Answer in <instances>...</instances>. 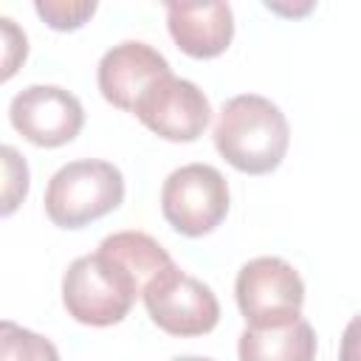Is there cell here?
<instances>
[{
	"label": "cell",
	"instance_id": "6da1fadb",
	"mask_svg": "<svg viewBox=\"0 0 361 361\" xmlns=\"http://www.w3.org/2000/svg\"><path fill=\"white\" fill-rule=\"evenodd\" d=\"M288 141L290 130L285 113L257 93L228 99L214 124L217 152L245 175L274 172L288 152Z\"/></svg>",
	"mask_w": 361,
	"mask_h": 361
},
{
	"label": "cell",
	"instance_id": "7a4b0ae2",
	"mask_svg": "<svg viewBox=\"0 0 361 361\" xmlns=\"http://www.w3.org/2000/svg\"><path fill=\"white\" fill-rule=\"evenodd\" d=\"M138 296H144V288L135 274L102 248L73 259L62 276V305L79 324H118Z\"/></svg>",
	"mask_w": 361,
	"mask_h": 361
},
{
	"label": "cell",
	"instance_id": "3957f363",
	"mask_svg": "<svg viewBox=\"0 0 361 361\" xmlns=\"http://www.w3.org/2000/svg\"><path fill=\"white\" fill-rule=\"evenodd\" d=\"M124 200V178L110 161H71L59 166L45 189V214L59 228H85Z\"/></svg>",
	"mask_w": 361,
	"mask_h": 361
},
{
	"label": "cell",
	"instance_id": "277c9868",
	"mask_svg": "<svg viewBox=\"0 0 361 361\" xmlns=\"http://www.w3.org/2000/svg\"><path fill=\"white\" fill-rule=\"evenodd\" d=\"M234 296L248 327H282L299 319L305 282L282 257H257L240 268Z\"/></svg>",
	"mask_w": 361,
	"mask_h": 361
},
{
	"label": "cell",
	"instance_id": "5b68a950",
	"mask_svg": "<svg viewBox=\"0 0 361 361\" xmlns=\"http://www.w3.org/2000/svg\"><path fill=\"white\" fill-rule=\"evenodd\" d=\"M161 212L186 237L214 231L228 214V183L223 172L209 164H186L169 172L161 189Z\"/></svg>",
	"mask_w": 361,
	"mask_h": 361
},
{
	"label": "cell",
	"instance_id": "8992f818",
	"mask_svg": "<svg viewBox=\"0 0 361 361\" xmlns=\"http://www.w3.org/2000/svg\"><path fill=\"white\" fill-rule=\"evenodd\" d=\"M141 299L149 319L169 336H203L220 322V305L212 288L189 276L178 265L155 276Z\"/></svg>",
	"mask_w": 361,
	"mask_h": 361
},
{
	"label": "cell",
	"instance_id": "52a82bcc",
	"mask_svg": "<svg viewBox=\"0 0 361 361\" xmlns=\"http://www.w3.org/2000/svg\"><path fill=\"white\" fill-rule=\"evenodd\" d=\"M133 113L147 130L166 141H197L212 118L203 90L178 76H164L149 85Z\"/></svg>",
	"mask_w": 361,
	"mask_h": 361
},
{
	"label": "cell",
	"instance_id": "ba28073f",
	"mask_svg": "<svg viewBox=\"0 0 361 361\" xmlns=\"http://www.w3.org/2000/svg\"><path fill=\"white\" fill-rule=\"evenodd\" d=\"M11 127L37 147H62L85 124L79 99L56 85H28L8 104Z\"/></svg>",
	"mask_w": 361,
	"mask_h": 361
},
{
	"label": "cell",
	"instance_id": "9c48e42d",
	"mask_svg": "<svg viewBox=\"0 0 361 361\" xmlns=\"http://www.w3.org/2000/svg\"><path fill=\"white\" fill-rule=\"evenodd\" d=\"M164 76H172L169 62L152 45L138 42V39L113 45L102 56L99 71H96L102 96L113 107L130 110V113L135 110V104L147 93V87Z\"/></svg>",
	"mask_w": 361,
	"mask_h": 361
},
{
	"label": "cell",
	"instance_id": "30bf717a",
	"mask_svg": "<svg viewBox=\"0 0 361 361\" xmlns=\"http://www.w3.org/2000/svg\"><path fill=\"white\" fill-rule=\"evenodd\" d=\"M166 25L175 45L195 59L220 56L234 37L228 3H166Z\"/></svg>",
	"mask_w": 361,
	"mask_h": 361
},
{
	"label": "cell",
	"instance_id": "8fae6325",
	"mask_svg": "<svg viewBox=\"0 0 361 361\" xmlns=\"http://www.w3.org/2000/svg\"><path fill=\"white\" fill-rule=\"evenodd\" d=\"M237 355L240 361H313L316 333L302 316L282 327H245Z\"/></svg>",
	"mask_w": 361,
	"mask_h": 361
},
{
	"label": "cell",
	"instance_id": "7c38bea8",
	"mask_svg": "<svg viewBox=\"0 0 361 361\" xmlns=\"http://www.w3.org/2000/svg\"><path fill=\"white\" fill-rule=\"evenodd\" d=\"M99 248L113 254L116 259H121L135 274V279L141 282L144 290L155 276H161L166 268L175 265L172 257L166 254V248L144 231H116V234L104 237Z\"/></svg>",
	"mask_w": 361,
	"mask_h": 361
},
{
	"label": "cell",
	"instance_id": "4fadbf2b",
	"mask_svg": "<svg viewBox=\"0 0 361 361\" xmlns=\"http://www.w3.org/2000/svg\"><path fill=\"white\" fill-rule=\"evenodd\" d=\"M0 361H59L56 347L14 322H0Z\"/></svg>",
	"mask_w": 361,
	"mask_h": 361
},
{
	"label": "cell",
	"instance_id": "5bb4252c",
	"mask_svg": "<svg viewBox=\"0 0 361 361\" xmlns=\"http://www.w3.org/2000/svg\"><path fill=\"white\" fill-rule=\"evenodd\" d=\"M34 8L54 31H76L93 17L96 3L93 0H37Z\"/></svg>",
	"mask_w": 361,
	"mask_h": 361
},
{
	"label": "cell",
	"instance_id": "9a60e30c",
	"mask_svg": "<svg viewBox=\"0 0 361 361\" xmlns=\"http://www.w3.org/2000/svg\"><path fill=\"white\" fill-rule=\"evenodd\" d=\"M0 155H3V209L0 212L8 217L28 192V166L20 158V152L8 144L0 149Z\"/></svg>",
	"mask_w": 361,
	"mask_h": 361
},
{
	"label": "cell",
	"instance_id": "2e32d148",
	"mask_svg": "<svg viewBox=\"0 0 361 361\" xmlns=\"http://www.w3.org/2000/svg\"><path fill=\"white\" fill-rule=\"evenodd\" d=\"M0 28H3V42H6V54H3V82L11 79V73L17 71V62L25 59V34L14 25V20L0 17Z\"/></svg>",
	"mask_w": 361,
	"mask_h": 361
},
{
	"label": "cell",
	"instance_id": "e0dca14e",
	"mask_svg": "<svg viewBox=\"0 0 361 361\" xmlns=\"http://www.w3.org/2000/svg\"><path fill=\"white\" fill-rule=\"evenodd\" d=\"M338 361H361V313L350 319V324L341 333Z\"/></svg>",
	"mask_w": 361,
	"mask_h": 361
},
{
	"label": "cell",
	"instance_id": "ac0fdd59",
	"mask_svg": "<svg viewBox=\"0 0 361 361\" xmlns=\"http://www.w3.org/2000/svg\"><path fill=\"white\" fill-rule=\"evenodd\" d=\"M172 361H212V358H200V355H178Z\"/></svg>",
	"mask_w": 361,
	"mask_h": 361
}]
</instances>
